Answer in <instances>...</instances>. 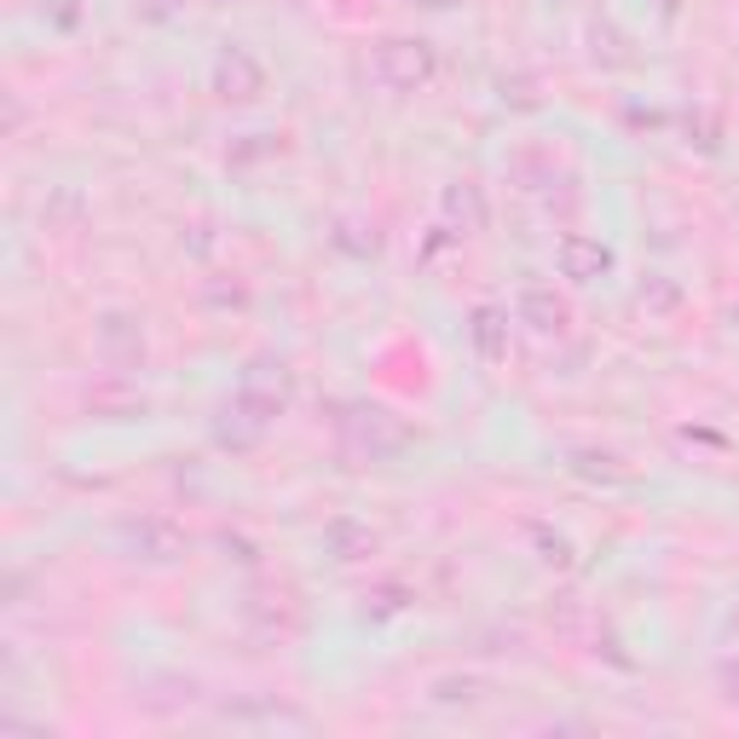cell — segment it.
<instances>
[{"label": "cell", "instance_id": "277c9868", "mask_svg": "<svg viewBox=\"0 0 739 739\" xmlns=\"http://www.w3.org/2000/svg\"><path fill=\"white\" fill-rule=\"evenodd\" d=\"M231 87H243V99L261 92V64H249L237 47L226 52V64H220V92H226V99H231Z\"/></svg>", "mask_w": 739, "mask_h": 739}, {"label": "cell", "instance_id": "3957f363", "mask_svg": "<svg viewBox=\"0 0 739 739\" xmlns=\"http://www.w3.org/2000/svg\"><path fill=\"white\" fill-rule=\"evenodd\" d=\"M521 312L531 318V329H561V324H566V306L554 301L543 284H526V289H521Z\"/></svg>", "mask_w": 739, "mask_h": 739}, {"label": "cell", "instance_id": "6da1fadb", "mask_svg": "<svg viewBox=\"0 0 739 739\" xmlns=\"http://www.w3.org/2000/svg\"><path fill=\"white\" fill-rule=\"evenodd\" d=\"M376 76L387 87L411 92V87H422V82L434 76V59H428V47H422V41H387L376 52Z\"/></svg>", "mask_w": 739, "mask_h": 739}, {"label": "cell", "instance_id": "7a4b0ae2", "mask_svg": "<svg viewBox=\"0 0 739 739\" xmlns=\"http://www.w3.org/2000/svg\"><path fill=\"white\" fill-rule=\"evenodd\" d=\"M561 266H566V277H578V284H589L596 272L613 266V254H606L601 243H584V237H566V243H561Z\"/></svg>", "mask_w": 739, "mask_h": 739}]
</instances>
